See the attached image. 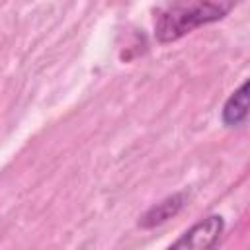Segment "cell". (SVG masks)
I'll list each match as a JSON object with an SVG mask.
<instances>
[{
	"label": "cell",
	"instance_id": "obj_1",
	"mask_svg": "<svg viewBox=\"0 0 250 250\" xmlns=\"http://www.w3.org/2000/svg\"><path fill=\"white\" fill-rule=\"evenodd\" d=\"M238 0H168L154 14L158 43H174L193 29L223 20Z\"/></svg>",
	"mask_w": 250,
	"mask_h": 250
},
{
	"label": "cell",
	"instance_id": "obj_4",
	"mask_svg": "<svg viewBox=\"0 0 250 250\" xmlns=\"http://www.w3.org/2000/svg\"><path fill=\"white\" fill-rule=\"evenodd\" d=\"M248 117V80L234 90L223 105V123L229 127L242 125Z\"/></svg>",
	"mask_w": 250,
	"mask_h": 250
},
{
	"label": "cell",
	"instance_id": "obj_3",
	"mask_svg": "<svg viewBox=\"0 0 250 250\" xmlns=\"http://www.w3.org/2000/svg\"><path fill=\"white\" fill-rule=\"evenodd\" d=\"M184 201H186V195L184 193H174L166 199H162L160 203L152 205L139 221V225L143 229H152V227H158L162 223H166L168 219H172L174 215L180 213V209L184 207Z\"/></svg>",
	"mask_w": 250,
	"mask_h": 250
},
{
	"label": "cell",
	"instance_id": "obj_2",
	"mask_svg": "<svg viewBox=\"0 0 250 250\" xmlns=\"http://www.w3.org/2000/svg\"><path fill=\"white\" fill-rule=\"evenodd\" d=\"M223 217L211 215L199 223H195L189 230H186L170 248H211L217 244L223 232Z\"/></svg>",
	"mask_w": 250,
	"mask_h": 250
}]
</instances>
